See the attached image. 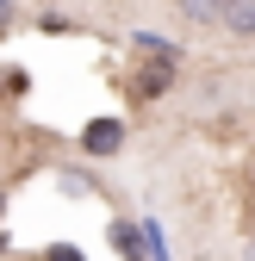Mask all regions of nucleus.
Returning <instances> with one entry per match:
<instances>
[{"mask_svg": "<svg viewBox=\"0 0 255 261\" xmlns=\"http://www.w3.org/2000/svg\"><path fill=\"white\" fill-rule=\"evenodd\" d=\"M118 143H124V124H118V118H93V124L81 130V149H87V155H112Z\"/></svg>", "mask_w": 255, "mask_h": 261, "instance_id": "f257e3e1", "label": "nucleus"}, {"mask_svg": "<svg viewBox=\"0 0 255 261\" xmlns=\"http://www.w3.org/2000/svg\"><path fill=\"white\" fill-rule=\"evenodd\" d=\"M218 25L237 31V38H255V0H224V7H218Z\"/></svg>", "mask_w": 255, "mask_h": 261, "instance_id": "f03ea898", "label": "nucleus"}, {"mask_svg": "<svg viewBox=\"0 0 255 261\" xmlns=\"http://www.w3.org/2000/svg\"><path fill=\"white\" fill-rule=\"evenodd\" d=\"M112 249H118L124 261H143V255H149V243H143V230H137L131 218H118V224H112Z\"/></svg>", "mask_w": 255, "mask_h": 261, "instance_id": "7ed1b4c3", "label": "nucleus"}, {"mask_svg": "<svg viewBox=\"0 0 255 261\" xmlns=\"http://www.w3.org/2000/svg\"><path fill=\"white\" fill-rule=\"evenodd\" d=\"M50 261H81V255L75 249H50Z\"/></svg>", "mask_w": 255, "mask_h": 261, "instance_id": "20e7f679", "label": "nucleus"}, {"mask_svg": "<svg viewBox=\"0 0 255 261\" xmlns=\"http://www.w3.org/2000/svg\"><path fill=\"white\" fill-rule=\"evenodd\" d=\"M249 261H255V255H249Z\"/></svg>", "mask_w": 255, "mask_h": 261, "instance_id": "39448f33", "label": "nucleus"}]
</instances>
